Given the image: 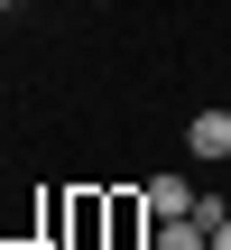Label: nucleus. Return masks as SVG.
Returning a JSON list of instances; mask_svg holds the SVG:
<instances>
[{
	"mask_svg": "<svg viewBox=\"0 0 231 250\" xmlns=\"http://www.w3.org/2000/svg\"><path fill=\"white\" fill-rule=\"evenodd\" d=\"M148 223H157V213H148V195H130V186H120V195H102V241H111V250H130Z\"/></svg>",
	"mask_w": 231,
	"mask_h": 250,
	"instance_id": "1",
	"label": "nucleus"
},
{
	"mask_svg": "<svg viewBox=\"0 0 231 250\" xmlns=\"http://www.w3.org/2000/svg\"><path fill=\"white\" fill-rule=\"evenodd\" d=\"M185 158H194V167H222L231 158V111H194V121H185Z\"/></svg>",
	"mask_w": 231,
	"mask_h": 250,
	"instance_id": "2",
	"label": "nucleus"
},
{
	"mask_svg": "<svg viewBox=\"0 0 231 250\" xmlns=\"http://www.w3.org/2000/svg\"><path fill=\"white\" fill-rule=\"evenodd\" d=\"M139 195H148V213H157V223H176V213H194V186H185V176H148Z\"/></svg>",
	"mask_w": 231,
	"mask_h": 250,
	"instance_id": "3",
	"label": "nucleus"
},
{
	"mask_svg": "<svg viewBox=\"0 0 231 250\" xmlns=\"http://www.w3.org/2000/svg\"><path fill=\"white\" fill-rule=\"evenodd\" d=\"M148 250H213V232H204L194 213H176V223H157V232H148Z\"/></svg>",
	"mask_w": 231,
	"mask_h": 250,
	"instance_id": "4",
	"label": "nucleus"
},
{
	"mask_svg": "<svg viewBox=\"0 0 231 250\" xmlns=\"http://www.w3.org/2000/svg\"><path fill=\"white\" fill-rule=\"evenodd\" d=\"M65 232L93 241V232H102V195H65Z\"/></svg>",
	"mask_w": 231,
	"mask_h": 250,
	"instance_id": "5",
	"label": "nucleus"
},
{
	"mask_svg": "<svg viewBox=\"0 0 231 250\" xmlns=\"http://www.w3.org/2000/svg\"><path fill=\"white\" fill-rule=\"evenodd\" d=\"M213 250H231V223H222V232H213Z\"/></svg>",
	"mask_w": 231,
	"mask_h": 250,
	"instance_id": "6",
	"label": "nucleus"
},
{
	"mask_svg": "<svg viewBox=\"0 0 231 250\" xmlns=\"http://www.w3.org/2000/svg\"><path fill=\"white\" fill-rule=\"evenodd\" d=\"M0 250H37V241H0Z\"/></svg>",
	"mask_w": 231,
	"mask_h": 250,
	"instance_id": "7",
	"label": "nucleus"
},
{
	"mask_svg": "<svg viewBox=\"0 0 231 250\" xmlns=\"http://www.w3.org/2000/svg\"><path fill=\"white\" fill-rule=\"evenodd\" d=\"M0 9H9V0H0Z\"/></svg>",
	"mask_w": 231,
	"mask_h": 250,
	"instance_id": "8",
	"label": "nucleus"
},
{
	"mask_svg": "<svg viewBox=\"0 0 231 250\" xmlns=\"http://www.w3.org/2000/svg\"><path fill=\"white\" fill-rule=\"evenodd\" d=\"M102 9H111V0H102Z\"/></svg>",
	"mask_w": 231,
	"mask_h": 250,
	"instance_id": "9",
	"label": "nucleus"
}]
</instances>
